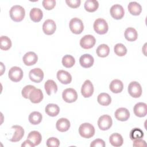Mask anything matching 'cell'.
I'll return each instance as SVG.
<instances>
[{"mask_svg": "<svg viewBox=\"0 0 147 147\" xmlns=\"http://www.w3.org/2000/svg\"><path fill=\"white\" fill-rule=\"evenodd\" d=\"M9 14L11 19L15 22H20L25 17V11L20 5H14L10 10Z\"/></svg>", "mask_w": 147, "mask_h": 147, "instance_id": "obj_1", "label": "cell"}, {"mask_svg": "<svg viewBox=\"0 0 147 147\" xmlns=\"http://www.w3.org/2000/svg\"><path fill=\"white\" fill-rule=\"evenodd\" d=\"M79 134L83 138H90L95 134V128L90 123H84L80 125L79 127Z\"/></svg>", "mask_w": 147, "mask_h": 147, "instance_id": "obj_2", "label": "cell"}, {"mask_svg": "<svg viewBox=\"0 0 147 147\" xmlns=\"http://www.w3.org/2000/svg\"><path fill=\"white\" fill-rule=\"evenodd\" d=\"M69 26L71 31L76 34H80L84 29V25L82 21L76 17L72 18L70 20Z\"/></svg>", "mask_w": 147, "mask_h": 147, "instance_id": "obj_3", "label": "cell"}, {"mask_svg": "<svg viewBox=\"0 0 147 147\" xmlns=\"http://www.w3.org/2000/svg\"><path fill=\"white\" fill-rule=\"evenodd\" d=\"M94 30L99 34H104L107 32L109 26L107 22L103 18L96 19L94 23Z\"/></svg>", "mask_w": 147, "mask_h": 147, "instance_id": "obj_4", "label": "cell"}, {"mask_svg": "<svg viewBox=\"0 0 147 147\" xmlns=\"http://www.w3.org/2000/svg\"><path fill=\"white\" fill-rule=\"evenodd\" d=\"M129 95L135 98H139L142 94V88L139 83L137 82H131L128 86L127 88Z\"/></svg>", "mask_w": 147, "mask_h": 147, "instance_id": "obj_5", "label": "cell"}, {"mask_svg": "<svg viewBox=\"0 0 147 147\" xmlns=\"http://www.w3.org/2000/svg\"><path fill=\"white\" fill-rule=\"evenodd\" d=\"M8 76L13 82H20L23 78V71L20 67L17 66L13 67L9 71Z\"/></svg>", "mask_w": 147, "mask_h": 147, "instance_id": "obj_6", "label": "cell"}, {"mask_svg": "<svg viewBox=\"0 0 147 147\" xmlns=\"http://www.w3.org/2000/svg\"><path fill=\"white\" fill-rule=\"evenodd\" d=\"M113 124L111 117L109 115H103L100 116L98 121L99 128L102 130H107L109 129Z\"/></svg>", "mask_w": 147, "mask_h": 147, "instance_id": "obj_7", "label": "cell"}, {"mask_svg": "<svg viewBox=\"0 0 147 147\" xmlns=\"http://www.w3.org/2000/svg\"><path fill=\"white\" fill-rule=\"evenodd\" d=\"M63 100L67 103H73L78 99V94L75 90L72 88L65 89L62 93Z\"/></svg>", "mask_w": 147, "mask_h": 147, "instance_id": "obj_8", "label": "cell"}, {"mask_svg": "<svg viewBox=\"0 0 147 147\" xmlns=\"http://www.w3.org/2000/svg\"><path fill=\"white\" fill-rule=\"evenodd\" d=\"M96 42L95 37L91 35L87 34L84 36L80 40V45L83 49H90L92 48Z\"/></svg>", "mask_w": 147, "mask_h": 147, "instance_id": "obj_9", "label": "cell"}, {"mask_svg": "<svg viewBox=\"0 0 147 147\" xmlns=\"http://www.w3.org/2000/svg\"><path fill=\"white\" fill-rule=\"evenodd\" d=\"M29 77L31 81L34 83H40L44 78V72L41 69L35 68L29 71Z\"/></svg>", "mask_w": 147, "mask_h": 147, "instance_id": "obj_10", "label": "cell"}, {"mask_svg": "<svg viewBox=\"0 0 147 147\" xmlns=\"http://www.w3.org/2000/svg\"><path fill=\"white\" fill-rule=\"evenodd\" d=\"M110 13L113 18L115 20H120L124 16L125 11L121 5L119 4H115L111 7Z\"/></svg>", "mask_w": 147, "mask_h": 147, "instance_id": "obj_11", "label": "cell"}, {"mask_svg": "<svg viewBox=\"0 0 147 147\" xmlns=\"http://www.w3.org/2000/svg\"><path fill=\"white\" fill-rule=\"evenodd\" d=\"M94 86L90 80H86L81 88V94L84 98H89L93 94Z\"/></svg>", "mask_w": 147, "mask_h": 147, "instance_id": "obj_12", "label": "cell"}, {"mask_svg": "<svg viewBox=\"0 0 147 147\" xmlns=\"http://www.w3.org/2000/svg\"><path fill=\"white\" fill-rule=\"evenodd\" d=\"M56 29V25L52 20L48 19L44 21L42 25V30L47 35L53 34Z\"/></svg>", "mask_w": 147, "mask_h": 147, "instance_id": "obj_13", "label": "cell"}, {"mask_svg": "<svg viewBox=\"0 0 147 147\" xmlns=\"http://www.w3.org/2000/svg\"><path fill=\"white\" fill-rule=\"evenodd\" d=\"M44 98V95L42 91L39 88H34L30 92L29 95V99L33 103H40Z\"/></svg>", "mask_w": 147, "mask_h": 147, "instance_id": "obj_14", "label": "cell"}, {"mask_svg": "<svg viewBox=\"0 0 147 147\" xmlns=\"http://www.w3.org/2000/svg\"><path fill=\"white\" fill-rule=\"evenodd\" d=\"M133 111L137 117H144L147 114V105L143 102L137 103L134 106Z\"/></svg>", "mask_w": 147, "mask_h": 147, "instance_id": "obj_15", "label": "cell"}, {"mask_svg": "<svg viewBox=\"0 0 147 147\" xmlns=\"http://www.w3.org/2000/svg\"><path fill=\"white\" fill-rule=\"evenodd\" d=\"M24 63L28 66L35 64L38 60L37 55L33 52H28L26 53L22 58Z\"/></svg>", "mask_w": 147, "mask_h": 147, "instance_id": "obj_16", "label": "cell"}, {"mask_svg": "<svg viewBox=\"0 0 147 147\" xmlns=\"http://www.w3.org/2000/svg\"><path fill=\"white\" fill-rule=\"evenodd\" d=\"M56 76L58 80L64 84H69L72 81L71 75L68 72L64 70L58 71Z\"/></svg>", "mask_w": 147, "mask_h": 147, "instance_id": "obj_17", "label": "cell"}, {"mask_svg": "<svg viewBox=\"0 0 147 147\" xmlns=\"http://www.w3.org/2000/svg\"><path fill=\"white\" fill-rule=\"evenodd\" d=\"M94 62V57L90 54H84L79 59V63L82 67L85 68L92 66Z\"/></svg>", "mask_w": 147, "mask_h": 147, "instance_id": "obj_18", "label": "cell"}, {"mask_svg": "<svg viewBox=\"0 0 147 147\" xmlns=\"http://www.w3.org/2000/svg\"><path fill=\"white\" fill-rule=\"evenodd\" d=\"M114 115L117 120L120 121H126L130 117V112L126 108L120 107L115 111Z\"/></svg>", "mask_w": 147, "mask_h": 147, "instance_id": "obj_19", "label": "cell"}, {"mask_svg": "<svg viewBox=\"0 0 147 147\" xmlns=\"http://www.w3.org/2000/svg\"><path fill=\"white\" fill-rule=\"evenodd\" d=\"M71 126L69 121L65 118H61L58 119L56 123L57 130L60 132H64L68 130Z\"/></svg>", "mask_w": 147, "mask_h": 147, "instance_id": "obj_20", "label": "cell"}, {"mask_svg": "<svg viewBox=\"0 0 147 147\" xmlns=\"http://www.w3.org/2000/svg\"><path fill=\"white\" fill-rule=\"evenodd\" d=\"M11 128L15 130V133L11 138H10L9 140L14 142L20 141L24 135V130L23 127L19 125H14L11 127Z\"/></svg>", "mask_w": 147, "mask_h": 147, "instance_id": "obj_21", "label": "cell"}, {"mask_svg": "<svg viewBox=\"0 0 147 147\" xmlns=\"http://www.w3.org/2000/svg\"><path fill=\"white\" fill-rule=\"evenodd\" d=\"M110 91L115 94L120 93L123 88V84L122 81L118 79H114L111 81L109 85Z\"/></svg>", "mask_w": 147, "mask_h": 147, "instance_id": "obj_22", "label": "cell"}, {"mask_svg": "<svg viewBox=\"0 0 147 147\" xmlns=\"http://www.w3.org/2000/svg\"><path fill=\"white\" fill-rule=\"evenodd\" d=\"M30 19L34 22H40L43 17V13L42 11L37 7L32 8L29 13Z\"/></svg>", "mask_w": 147, "mask_h": 147, "instance_id": "obj_23", "label": "cell"}, {"mask_svg": "<svg viewBox=\"0 0 147 147\" xmlns=\"http://www.w3.org/2000/svg\"><path fill=\"white\" fill-rule=\"evenodd\" d=\"M27 139L30 140L34 146H37L39 145L41 142L42 136L38 131L34 130L30 131L29 133Z\"/></svg>", "mask_w": 147, "mask_h": 147, "instance_id": "obj_24", "label": "cell"}, {"mask_svg": "<svg viewBox=\"0 0 147 147\" xmlns=\"http://www.w3.org/2000/svg\"><path fill=\"white\" fill-rule=\"evenodd\" d=\"M45 111L49 116L55 117L59 114L60 112V108L56 104L49 103L46 106Z\"/></svg>", "mask_w": 147, "mask_h": 147, "instance_id": "obj_25", "label": "cell"}, {"mask_svg": "<svg viewBox=\"0 0 147 147\" xmlns=\"http://www.w3.org/2000/svg\"><path fill=\"white\" fill-rule=\"evenodd\" d=\"M109 141L110 144L115 147L121 146L123 142V140L122 136L117 133L112 134L109 137Z\"/></svg>", "mask_w": 147, "mask_h": 147, "instance_id": "obj_26", "label": "cell"}, {"mask_svg": "<svg viewBox=\"0 0 147 147\" xmlns=\"http://www.w3.org/2000/svg\"><path fill=\"white\" fill-rule=\"evenodd\" d=\"M127 8L130 13L133 16H138L142 11L141 6L137 2H130Z\"/></svg>", "mask_w": 147, "mask_h": 147, "instance_id": "obj_27", "label": "cell"}, {"mask_svg": "<svg viewBox=\"0 0 147 147\" xmlns=\"http://www.w3.org/2000/svg\"><path fill=\"white\" fill-rule=\"evenodd\" d=\"M44 88L47 94L51 95L52 92L56 93L57 91V86L56 83L51 79L48 80L44 84Z\"/></svg>", "mask_w": 147, "mask_h": 147, "instance_id": "obj_28", "label": "cell"}, {"mask_svg": "<svg viewBox=\"0 0 147 147\" xmlns=\"http://www.w3.org/2000/svg\"><path fill=\"white\" fill-rule=\"evenodd\" d=\"M125 37L129 41H134L137 40L138 37V33L137 30L131 27L127 28L125 31Z\"/></svg>", "mask_w": 147, "mask_h": 147, "instance_id": "obj_29", "label": "cell"}, {"mask_svg": "<svg viewBox=\"0 0 147 147\" xmlns=\"http://www.w3.org/2000/svg\"><path fill=\"white\" fill-rule=\"evenodd\" d=\"M97 100L100 105L106 106L111 103V98L107 93L102 92L98 95Z\"/></svg>", "mask_w": 147, "mask_h": 147, "instance_id": "obj_30", "label": "cell"}, {"mask_svg": "<svg viewBox=\"0 0 147 147\" xmlns=\"http://www.w3.org/2000/svg\"><path fill=\"white\" fill-rule=\"evenodd\" d=\"M29 121L32 125L39 124L42 119V114L38 111H33L29 115Z\"/></svg>", "mask_w": 147, "mask_h": 147, "instance_id": "obj_31", "label": "cell"}, {"mask_svg": "<svg viewBox=\"0 0 147 147\" xmlns=\"http://www.w3.org/2000/svg\"><path fill=\"white\" fill-rule=\"evenodd\" d=\"M99 7V3L96 0H87L84 3V9L88 12H94Z\"/></svg>", "mask_w": 147, "mask_h": 147, "instance_id": "obj_32", "label": "cell"}, {"mask_svg": "<svg viewBox=\"0 0 147 147\" xmlns=\"http://www.w3.org/2000/svg\"><path fill=\"white\" fill-rule=\"evenodd\" d=\"M96 52L99 57H105L109 55L110 53V48L106 44H100L96 48Z\"/></svg>", "mask_w": 147, "mask_h": 147, "instance_id": "obj_33", "label": "cell"}, {"mask_svg": "<svg viewBox=\"0 0 147 147\" xmlns=\"http://www.w3.org/2000/svg\"><path fill=\"white\" fill-rule=\"evenodd\" d=\"M75 63L74 57L69 55H66L62 59V64L65 68H71L74 66Z\"/></svg>", "mask_w": 147, "mask_h": 147, "instance_id": "obj_34", "label": "cell"}, {"mask_svg": "<svg viewBox=\"0 0 147 147\" xmlns=\"http://www.w3.org/2000/svg\"><path fill=\"white\" fill-rule=\"evenodd\" d=\"M1 45L0 48L3 51H7L11 47V41L10 39L5 36H2L0 38Z\"/></svg>", "mask_w": 147, "mask_h": 147, "instance_id": "obj_35", "label": "cell"}, {"mask_svg": "<svg viewBox=\"0 0 147 147\" xmlns=\"http://www.w3.org/2000/svg\"><path fill=\"white\" fill-rule=\"evenodd\" d=\"M115 53L118 56H123L127 53V49L126 47L121 43L117 44L114 47Z\"/></svg>", "mask_w": 147, "mask_h": 147, "instance_id": "obj_36", "label": "cell"}, {"mask_svg": "<svg viewBox=\"0 0 147 147\" xmlns=\"http://www.w3.org/2000/svg\"><path fill=\"white\" fill-rule=\"evenodd\" d=\"M144 137V132L140 128H134L130 132V138L131 140L142 138Z\"/></svg>", "mask_w": 147, "mask_h": 147, "instance_id": "obj_37", "label": "cell"}, {"mask_svg": "<svg viewBox=\"0 0 147 147\" xmlns=\"http://www.w3.org/2000/svg\"><path fill=\"white\" fill-rule=\"evenodd\" d=\"M43 7L48 10L53 9L56 5V1L55 0H44L42 2Z\"/></svg>", "mask_w": 147, "mask_h": 147, "instance_id": "obj_38", "label": "cell"}, {"mask_svg": "<svg viewBox=\"0 0 147 147\" xmlns=\"http://www.w3.org/2000/svg\"><path fill=\"white\" fill-rule=\"evenodd\" d=\"M36 87L32 85H28L25 86L22 90V92H21L22 96L25 99L29 98V95L30 92L32 91V90H33Z\"/></svg>", "mask_w": 147, "mask_h": 147, "instance_id": "obj_39", "label": "cell"}, {"mask_svg": "<svg viewBox=\"0 0 147 147\" xmlns=\"http://www.w3.org/2000/svg\"><path fill=\"white\" fill-rule=\"evenodd\" d=\"M59 145V140L55 137L49 138L47 141V146L48 147H58Z\"/></svg>", "mask_w": 147, "mask_h": 147, "instance_id": "obj_40", "label": "cell"}, {"mask_svg": "<svg viewBox=\"0 0 147 147\" xmlns=\"http://www.w3.org/2000/svg\"><path fill=\"white\" fill-rule=\"evenodd\" d=\"M65 2L69 7L71 8H77L80 6L81 1L80 0H66Z\"/></svg>", "mask_w": 147, "mask_h": 147, "instance_id": "obj_41", "label": "cell"}, {"mask_svg": "<svg viewBox=\"0 0 147 147\" xmlns=\"http://www.w3.org/2000/svg\"><path fill=\"white\" fill-rule=\"evenodd\" d=\"M105 141L102 139H95L90 144L91 147H105Z\"/></svg>", "mask_w": 147, "mask_h": 147, "instance_id": "obj_42", "label": "cell"}, {"mask_svg": "<svg viewBox=\"0 0 147 147\" xmlns=\"http://www.w3.org/2000/svg\"><path fill=\"white\" fill-rule=\"evenodd\" d=\"M133 146H135V147L146 146V142L144 140H143L141 138L136 139V140H133Z\"/></svg>", "mask_w": 147, "mask_h": 147, "instance_id": "obj_43", "label": "cell"}, {"mask_svg": "<svg viewBox=\"0 0 147 147\" xmlns=\"http://www.w3.org/2000/svg\"><path fill=\"white\" fill-rule=\"evenodd\" d=\"M21 146L22 147H34V145H33V144L29 140H25L22 144H21Z\"/></svg>", "mask_w": 147, "mask_h": 147, "instance_id": "obj_44", "label": "cell"}]
</instances>
